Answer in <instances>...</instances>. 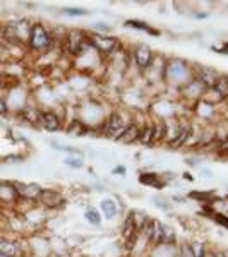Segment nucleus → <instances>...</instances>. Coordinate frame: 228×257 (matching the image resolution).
Returning a JSON list of instances; mask_svg holds the SVG:
<instances>
[{"instance_id": "37998d69", "label": "nucleus", "mask_w": 228, "mask_h": 257, "mask_svg": "<svg viewBox=\"0 0 228 257\" xmlns=\"http://www.w3.org/2000/svg\"><path fill=\"white\" fill-rule=\"evenodd\" d=\"M9 105H7V99L4 96H0V115H7L9 113Z\"/></svg>"}, {"instance_id": "39448f33", "label": "nucleus", "mask_w": 228, "mask_h": 257, "mask_svg": "<svg viewBox=\"0 0 228 257\" xmlns=\"http://www.w3.org/2000/svg\"><path fill=\"white\" fill-rule=\"evenodd\" d=\"M88 41L91 43L99 55L105 60H108L110 57H113L120 48L124 47L122 40L119 36H111V35H98V33L88 31Z\"/></svg>"}, {"instance_id": "49530a36", "label": "nucleus", "mask_w": 228, "mask_h": 257, "mask_svg": "<svg viewBox=\"0 0 228 257\" xmlns=\"http://www.w3.org/2000/svg\"><path fill=\"white\" fill-rule=\"evenodd\" d=\"M7 161H24V156H7V158H6Z\"/></svg>"}, {"instance_id": "58836bf2", "label": "nucleus", "mask_w": 228, "mask_h": 257, "mask_svg": "<svg viewBox=\"0 0 228 257\" xmlns=\"http://www.w3.org/2000/svg\"><path fill=\"white\" fill-rule=\"evenodd\" d=\"M211 50L214 53H219V55H228V41H223L221 45H213Z\"/></svg>"}, {"instance_id": "f8f14e48", "label": "nucleus", "mask_w": 228, "mask_h": 257, "mask_svg": "<svg viewBox=\"0 0 228 257\" xmlns=\"http://www.w3.org/2000/svg\"><path fill=\"white\" fill-rule=\"evenodd\" d=\"M14 184L16 189H18L21 202H28L30 206L38 204L40 196L43 192V187L40 184H36V182H16V180Z\"/></svg>"}, {"instance_id": "6ab92c4d", "label": "nucleus", "mask_w": 228, "mask_h": 257, "mask_svg": "<svg viewBox=\"0 0 228 257\" xmlns=\"http://www.w3.org/2000/svg\"><path fill=\"white\" fill-rule=\"evenodd\" d=\"M218 76H219V72L216 69L208 67V65H194V77L201 81L206 88H211Z\"/></svg>"}, {"instance_id": "20e7f679", "label": "nucleus", "mask_w": 228, "mask_h": 257, "mask_svg": "<svg viewBox=\"0 0 228 257\" xmlns=\"http://www.w3.org/2000/svg\"><path fill=\"white\" fill-rule=\"evenodd\" d=\"M106 115L108 113H105L103 105H99V103L91 101L89 99V101H86V103H81L79 108H77L76 117L82 120L91 131H99V128L103 127V122H105Z\"/></svg>"}, {"instance_id": "f257e3e1", "label": "nucleus", "mask_w": 228, "mask_h": 257, "mask_svg": "<svg viewBox=\"0 0 228 257\" xmlns=\"http://www.w3.org/2000/svg\"><path fill=\"white\" fill-rule=\"evenodd\" d=\"M194 77V65L190 62L180 59V57H170L167 59V67H165L163 84L167 88H173L179 91L182 86Z\"/></svg>"}, {"instance_id": "cd10ccee", "label": "nucleus", "mask_w": 228, "mask_h": 257, "mask_svg": "<svg viewBox=\"0 0 228 257\" xmlns=\"http://www.w3.org/2000/svg\"><path fill=\"white\" fill-rule=\"evenodd\" d=\"M153 125H155V144H165V141H167V122L153 118Z\"/></svg>"}, {"instance_id": "412c9836", "label": "nucleus", "mask_w": 228, "mask_h": 257, "mask_svg": "<svg viewBox=\"0 0 228 257\" xmlns=\"http://www.w3.org/2000/svg\"><path fill=\"white\" fill-rule=\"evenodd\" d=\"M99 213H101V216L105 218L106 221H113L120 213L117 201H115L113 197H103L101 201H99Z\"/></svg>"}, {"instance_id": "0eeeda50", "label": "nucleus", "mask_w": 228, "mask_h": 257, "mask_svg": "<svg viewBox=\"0 0 228 257\" xmlns=\"http://www.w3.org/2000/svg\"><path fill=\"white\" fill-rule=\"evenodd\" d=\"M88 47V31L82 30H67L64 40V53L70 59H77L82 53V50Z\"/></svg>"}, {"instance_id": "9b49d317", "label": "nucleus", "mask_w": 228, "mask_h": 257, "mask_svg": "<svg viewBox=\"0 0 228 257\" xmlns=\"http://www.w3.org/2000/svg\"><path fill=\"white\" fill-rule=\"evenodd\" d=\"M67 204V197L60 192V190L53 189V187H43V192L40 196L38 206L43 208L47 213L50 211H60L65 208Z\"/></svg>"}, {"instance_id": "a878e982", "label": "nucleus", "mask_w": 228, "mask_h": 257, "mask_svg": "<svg viewBox=\"0 0 228 257\" xmlns=\"http://www.w3.org/2000/svg\"><path fill=\"white\" fill-rule=\"evenodd\" d=\"M148 257H179V247L177 245H158L149 248Z\"/></svg>"}, {"instance_id": "e433bc0d", "label": "nucleus", "mask_w": 228, "mask_h": 257, "mask_svg": "<svg viewBox=\"0 0 228 257\" xmlns=\"http://www.w3.org/2000/svg\"><path fill=\"white\" fill-rule=\"evenodd\" d=\"M84 237H82V235H70V237H67L65 238V243H67V247L69 248H72V247H79V245H82V243H84Z\"/></svg>"}, {"instance_id": "b1692460", "label": "nucleus", "mask_w": 228, "mask_h": 257, "mask_svg": "<svg viewBox=\"0 0 228 257\" xmlns=\"http://www.w3.org/2000/svg\"><path fill=\"white\" fill-rule=\"evenodd\" d=\"M124 26L131 28V30H136V31H144V33H148L149 36H155V38H158L161 35L160 30H156V28H153L149 23L141 21V19H127L126 23H124Z\"/></svg>"}, {"instance_id": "a18cd8bd", "label": "nucleus", "mask_w": 228, "mask_h": 257, "mask_svg": "<svg viewBox=\"0 0 228 257\" xmlns=\"http://www.w3.org/2000/svg\"><path fill=\"white\" fill-rule=\"evenodd\" d=\"M187 201V197H180V196H172V202H179V204H182V202Z\"/></svg>"}, {"instance_id": "4468645a", "label": "nucleus", "mask_w": 228, "mask_h": 257, "mask_svg": "<svg viewBox=\"0 0 228 257\" xmlns=\"http://www.w3.org/2000/svg\"><path fill=\"white\" fill-rule=\"evenodd\" d=\"M40 127L47 132H57L64 128V118L53 108H45L40 113Z\"/></svg>"}, {"instance_id": "1a4fd4ad", "label": "nucleus", "mask_w": 228, "mask_h": 257, "mask_svg": "<svg viewBox=\"0 0 228 257\" xmlns=\"http://www.w3.org/2000/svg\"><path fill=\"white\" fill-rule=\"evenodd\" d=\"M182 105L180 101H173V99H167V98H160L158 101L151 103L148 108V113L151 115L153 118L158 120H172L179 117V106Z\"/></svg>"}, {"instance_id": "c85d7f7f", "label": "nucleus", "mask_w": 228, "mask_h": 257, "mask_svg": "<svg viewBox=\"0 0 228 257\" xmlns=\"http://www.w3.org/2000/svg\"><path fill=\"white\" fill-rule=\"evenodd\" d=\"M84 219L91 226H96V228L101 226V223H103V216H101V213H99V209L93 208V206H88V208H86Z\"/></svg>"}, {"instance_id": "de8ad7c7", "label": "nucleus", "mask_w": 228, "mask_h": 257, "mask_svg": "<svg viewBox=\"0 0 228 257\" xmlns=\"http://www.w3.org/2000/svg\"><path fill=\"white\" fill-rule=\"evenodd\" d=\"M6 52H7V45H6V41L0 40V57H2Z\"/></svg>"}, {"instance_id": "c756f323", "label": "nucleus", "mask_w": 228, "mask_h": 257, "mask_svg": "<svg viewBox=\"0 0 228 257\" xmlns=\"http://www.w3.org/2000/svg\"><path fill=\"white\" fill-rule=\"evenodd\" d=\"M48 144H50V146H52L53 149H57V151H64V153H67V155L81 156V158H82V151H81V149H77V148L65 146V144H60V143H57V141H53V139H50V141H48Z\"/></svg>"}, {"instance_id": "79ce46f5", "label": "nucleus", "mask_w": 228, "mask_h": 257, "mask_svg": "<svg viewBox=\"0 0 228 257\" xmlns=\"http://www.w3.org/2000/svg\"><path fill=\"white\" fill-rule=\"evenodd\" d=\"M111 173L117 177H126L127 173V167L126 165H117V167H113V170H111Z\"/></svg>"}, {"instance_id": "f704fd0d", "label": "nucleus", "mask_w": 228, "mask_h": 257, "mask_svg": "<svg viewBox=\"0 0 228 257\" xmlns=\"http://www.w3.org/2000/svg\"><path fill=\"white\" fill-rule=\"evenodd\" d=\"M211 219H213L216 225H219L221 228H225V230H228V213H221V211H214V214L211 216Z\"/></svg>"}, {"instance_id": "5701e85b", "label": "nucleus", "mask_w": 228, "mask_h": 257, "mask_svg": "<svg viewBox=\"0 0 228 257\" xmlns=\"http://www.w3.org/2000/svg\"><path fill=\"white\" fill-rule=\"evenodd\" d=\"M139 132H141V125H139L138 122H136V120H132L129 125L126 127V131H124V134L120 136V139L117 141V143L126 144V146H131V144L138 143Z\"/></svg>"}, {"instance_id": "09e8293b", "label": "nucleus", "mask_w": 228, "mask_h": 257, "mask_svg": "<svg viewBox=\"0 0 228 257\" xmlns=\"http://www.w3.org/2000/svg\"><path fill=\"white\" fill-rule=\"evenodd\" d=\"M182 178H184V180H189V182H194V177H192V175H190V173H189V172H185V173H184V175H182Z\"/></svg>"}, {"instance_id": "bb28decb", "label": "nucleus", "mask_w": 228, "mask_h": 257, "mask_svg": "<svg viewBox=\"0 0 228 257\" xmlns=\"http://www.w3.org/2000/svg\"><path fill=\"white\" fill-rule=\"evenodd\" d=\"M211 89L214 91V93L218 94L219 98L225 101L228 98V74H219L216 77V81H214V84L211 86Z\"/></svg>"}, {"instance_id": "aec40b11", "label": "nucleus", "mask_w": 228, "mask_h": 257, "mask_svg": "<svg viewBox=\"0 0 228 257\" xmlns=\"http://www.w3.org/2000/svg\"><path fill=\"white\" fill-rule=\"evenodd\" d=\"M64 131H65V134L70 136V138H84V136H88L91 132V128L86 125L82 120H79L77 117H72L64 125Z\"/></svg>"}, {"instance_id": "f03ea898", "label": "nucleus", "mask_w": 228, "mask_h": 257, "mask_svg": "<svg viewBox=\"0 0 228 257\" xmlns=\"http://www.w3.org/2000/svg\"><path fill=\"white\" fill-rule=\"evenodd\" d=\"M28 48H30L33 53H38V55H45V53L52 52V50L55 48V41H53L50 28H47L43 23H40V21L33 23L30 38H28Z\"/></svg>"}, {"instance_id": "7c9ffc66", "label": "nucleus", "mask_w": 228, "mask_h": 257, "mask_svg": "<svg viewBox=\"0 0 228 257\" xmlns=\"http://www.w3.org/2000/svg\"><path fill=\"white\" fill-rule=\"evenodd\" d=\"M62 16H67V18H82V16H88L89 11L82 9V7H64L60 9Z\"/></svg>"}, {"instance_id": "6e6552de", "label": "nucleus", "mask_w": 228, "mask_h": 257, "mask_svg": "<svg viewBox=\"0 0 228 257\" xmlns=\"http://www.w3.org/2000/svg\"><path fill=\"white\" fill-rule=\"evenodd\" d=\"M129 55H131L132 65H134L141 74H144L151 67L156 53L153 52L151 47L146 43H134V45H131V48H129Z\"/></svg>"}, {"instance_id": "2eb2a0df", "label": "nucleus", "mask_w": 228, "mask_h": 257, "mask_svg": "<svg viewBox=\"0 0 228 257\" xmlns=\"http://www.w3.org/2000/svg\"><path fill=\"white\" fill-rule=\"evenodd\" d=\"M165 67H167V57L155 55V60H153L151 67H149L143 76L146 77V81L151 82V84H158V82H163Z\"/></svg>"}, {"instance_id": "2f4dec72", "label": "nucleus", "mask_w": 228, "mask_h": 257, "mask_svg": "<svg viewBox=\"0 0 228 257\" xmlns=\"http://www.w3.org/2000/svg\"><path fill=\"white\" fill-rule=\"evenodd\" d=\"M189 243H190V248H192V257H208L209 250L204 242L196 240V242H189Z\"/></svg>"}, {"instance_id": "393cba45", "label": "nucleus", "mask_w": 228, "mask_h": 257, "mask_svg": "<svg viewBox=\"0 0 228 257\" xmlns=\"http://www.w3.org/2000/svg\"><path fill=\"white\" fill-rule=\"evenodd\" d=\"M93 76H82V74H77V76H69L67 77V84L70 86L72 91H88L91 88V79Z\"/></svg>"}, {"instance_id": "423d86ee", "label": "nucleus", "mask_w": 228, "mask_h": 257, "mask_svg": "<svg viewBox=\"0 0 228 257\" xmlns=\"http://www.w3.org/2000/svg\"><path fill=\"white\" fill-rule=\"evenodd\" d=\"M190 113L197 122H201V125H214L223 117V110H219V106L214 103L206 101L204 98L190 106Z\"/></svg>"}, {"instance_id": "4c0bfd02", "label": "nucleus", "mask_w": 228, "mask_h": 257, "mask_svg": "<svg viewBox=\"0 0 228 257\" xmlns=\"http://www.w3.org/2000/svg\"><path fill=\"white\" fill-rule=\"evenodd\" d=\"M177 247H179V257H192V248H190L189 242H184Z\"/></svg>"}, {"instance_id": "a19ab883", "label": "nucleus", "mask_w": 228, "mask_h": 257, "mask_svg": "<svg viewBox=\"0 0 228 257\" xmlns=\"http://www.w3.org/2000/svg\"><path fill=\"white\" fill-rule=\"evenodd\" d=\"M199 170V175H201L202 178H206V180H211L214 175H213V172H211L209 168H206V167H197Z\"/></svg>"}, {"instance_id": "dca6fc26", "label": "nucleus", "mask_w": 228, "mask_h": 257, "mask_svg": "<svg viewBox=\"0 0 228 257\" xmlns=\"http://www.w3.org/2000/svg\"><path fill=\"white\" fill-rule=\"evenodd\" d=\"M24 254H28V252H24L23 243L14 238H11V237H6V235H0V255L19 257Z\"/></svg>"}, {"instance_id": "7ed1b4c3", "label": "nucleus", "mask_w": 228, "mask_h": 257, "mask_svg": "<svg viewBox=\"0 0 228 257\" xmlns=\"http://www.w3.org/2000/svg\"><path fill=\"white\" fill-rule=\"evenodd\" d=\"M131 117H132V113L126 115V110H111L110 113L106 115L105 122H103L101 136H105V138H108L111 141H119L120 136L126 131V127L134 120Z\"/></svg>"}, {"instance_id": "ddd939ff", "label": "nucleus", "mask_w": 228, "mask_h": 257, "mask_svg": "<svg viewBox=\"0 0 228 257\" xmlns=\"http://www.w3.org/2000/svg\"><path fill=\"white\" fill-rule=\"evenodd\" d=\"M19 204H21V199L14 180H0V206L16 208Z\"/></svg>"}, {"instance_id": "4be33fe9", "label": "nucleus", "mask_w": 228, "mask_h": 257, "mask_svg": "<svg viewBox=\"0 0 228 257\" xmlns=\"http://www.w3.org/2000/svg\"><path fill=\"white\" fill-rule=\"evenodd\" d=\"M40 113H41V108L33 106V105H26L23 110L18 111V115L23 118V122L31 127H40Z\"/></svg>"}, {"instance_id": "3c124183", "label": "nucleus", "mask_w": 228, "mask_h": 257, "mask_svg": "<svg viewBox=\"0 0 228 257\" xmlns=\"http://www.w3.org/2000/svg\"><path fill=\"white\" fill-rule=\"evenodd\" d=\"M19 257H31L30 254H24V255H19Z\"/></svg>"}, {"instance_id": "603ef678", "label": "nucleus", "mask_w": 228, "mask_h": 257, "mask_svg": "<svg viewBox=\"0 0 228 257\" xmlns=\"http://www.w3.org/2000/svg\"><path fill=\"white\" fill-rule=\"evenodd\" d=\"M0 257H4V255H0Z\"/></svg>"}, {"instance_id": "72a5a7b5", "label": "nucleus", "mask_w": 228, "mask_h": 257, "mask_svg": "<svg viewBox=\"0 0 228 257\" xmlns=\"http://www.w3.org/2000/svg\"><path fill=\"white\" fill-rule=\"evenodd\" d=\"M91 31L98 33V35H110V33L113 31V28L106 23H94V24H91Z\"/></svg>"}, {"instance_id": "a211bd4d", "label": "nucleus", "mask_w": 228, "mask_h": 257, "mask_svg": "<svg viewBox=\"0 0 228 257\" xmlns=\"http://www.w3.org/2000/svg\"><path fill=\"white\" fill-rule=\"evenodd\" d=\"M139 125H141V132H139L138 143L144 148H153L155 146V125H153L151 115L148 113V117L144 118V122L139 123Z\"/></svg>"}, {"instance_id": "ea45409f", "label": "nucleus", "mask_w": 228, "mask_h": 257, "mask_svg": "<svg viewBox=\"0 0 228 257\" xmlns=\"http://www.w3.org/2000/svg\"><path fill=\"white\" fill-rule=\"evenodd\" d=\"M216 153H218V155H221V156H228V138L219 141L218 146H216Z\"/></svg>"}, {"instance_id": "8fccbe9b", "label": "nucleus", "mask_w": 228, "mask_h": 257, "mask_svg": "<svg viewBox=\"0 0 228 257\" xmlns=\"http://www.w3.org/2000/svg\"><path fill=\"white\" fill-rule=\"evenodd\" d=\"M221 110H228V98L223 101V105H221Z\"/></svg>"}, {"instance_id": "9d476101", "label": "nucleus", "mask_w": 228, "mask_h": 257, "mask_svg": "<svg viewBox=\"0 0 228 257\" xmlns=\"http://www.w3.org/2000/svg\"><path fill=\"white\" fill-rule=\"evenodd\" d=\"M206 91H208V88H206V86L202 84L199 79L192 77L187 84L182 86V88L177 91V94H179V101L182 103V105H189V108H190L194 103H197L199 99L204 98Z\"/></svg>"}, {"instance_id": "c9c22d12", "label": "nucleus", "mask_w": 228, "mask_h": 257, "mask_svg": "<svg viewBox=\"0 0 228 257\" xmlns=\"http://www.w3.org/2000/svg\"><path fill=\"white\" fill-rule=\"evenodd\" d=\"M151 201H153V204L156 206V208H160V209H163V211H168L170 209V204H172V201H168L167 197H163V196H153L151 197Z\"/></svg>"}, {"instance_id": "473e14b6", "label": "nucleus", "mask_w": 228, "mask_h": 257, "mask_svg": "<svg viewBox=\"0 0 228 257\" xmlns=\"http://www.w3.org/2000/svg\"><path fill=\"white\" fill-rule=\"evenodd\" d=\"M64 165L72 170H79L84 167V160H82L81 156H67V158L64 160Z\"/></svg>"}, {"instance_id": "f3484780", "label": "nucleus", "mask_w": 228, "mask_h": 257, "mask_svg": "<svg viewBox=\"0 0 228 257\" xmlns=\"http://www.w3.org/2000/svg\"><path fill=\"white\" fill-rule=\"evenodd\" d=\"M138 182L143 187H151V189H156V190H163L167 187V182L163 180L161 173H156V172H149V170H144L138 175Z\"/></svg>"}, {"instance_id": "c03bdc74", "label": "nucleus", "mask_w": 228, "mask_h": 257, "mask_svg": "<svg viewBox=\"0 0 228 257\" xmlns=\"http://www.w3.org/2000/svg\"><path fill=\"white\" fill-rule=\"evenodd\" d=\"M214 252V257H228V250L225 248H218V250H213Z\"/></svg>"}]
</instances>
